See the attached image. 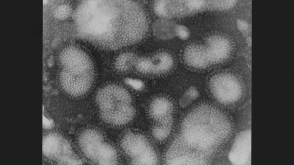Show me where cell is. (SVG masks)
<instances>
[{
    "mask_svg": "<svg viewBox=\"0 0 294 165\" xmlns=\"http://www.w3.org/2000/svg\"><path fill=\"white\" fill-rule=\"evenodd\" d=\"M96 100L100 116L106 123L120 126L130 122L135 111L131 105V98L123 88L115 85H106L101 89Z\"/></svg>",
    "mask_w": 294,
    "mask_h": 165,
    "instance_id": "obj_1",
    "label": "cell"
},
{
    "mask_svg": "<svg viewBox=\"0 0 294 165\" xmlns=\"http://www.w3.org/2000/svg\"><path fill=\"white\" fill-rule=\"evenodd\" d=\"M94 76L92 62H77L68 63L63 67L59 80L62 88L67 93L79 97L90 89Z\"/></svg>",
    "mask_w": 294,
    "mask_h": 165,
    "instance_id": "obj_2",
    "label": "cell"
},
{
    "mask_svg": "<svg viewBox=\"0 0 294 165\" xmlns=\"http://www.w3.org/2000/svg\"><path fill=\"white\" fill-rule=\"evenodd\" d=\"M78 143L87 158L99 165L116 164L118 156L115 149L106 142L101 134L93 129H88L80 135Z\"/></svg>",
    "mask_w": 294,
    "mask_h": 165,
    "instance_id": "obj_3",
    "label": "cell"
},
{
    "mask_svg": "<svg viewBox=\"0 0 294 165\" xmlns=\"http://www.w3.org/2000/svg\"><path fill=\"white\" fill-rule=\"evenodd\" d=\"M213 95L219 101L231 104L240 102L243 95V84L238 77L229 73L213 76L209 82Z\"/></svg>",
    "mask_w": 294,
    "mask_h": 165,
    "instance_id": "obj_4",
    "label": "cell"
},
{
    "mask_svg": "<svg viewBox=\"0 0 294 165\" xmlns=\"http://www.w3.org/2000/svg\"><path fill=\"white\" fill-rule=\"evenodd\" d=\"M121 144L125 152L131 158L133 164L146 163L155 152L147 138L138 133H126L122 139Z\"/></svg>",
    "mask_w": 294,
    "mask_h": 165,
    "instance_id": "obj_5",
    "label": "cell"
},
{
    "mask_svg": "<svg viewBox=\"0 0 294 165\" xmlns=\"http://www.w3.org/2000/svg\"><path fill=\"white\" fill-rule=\"evenodd\" d=\"M44 142V150L47 155L54 156L63 164L78 165L80 160L74 153L69 143L57 135H50Z\"/></svg>",
    "mask_w": 294,
    "mask_h": 165,
    "instance_id": "obj_6",
    "label": "cell"
},
{
    "mask_svg": "<svg viewBox=\"0 0 294 165\" xmlns=\"http://www.w3.org/2000/svg\"><path fill=\"white\" fill-rule=\"evenodd\" d=\"M251 129L240 131L236 135L228 154L232 164H251Z\"/></svg>",
    "mask_w": 294,
    "mask_h": 165,
    "instance_id": "obj_7",
    "label": "cell"
},
{
    "mask_svg": "<svg viewBox=\"0 0 294 165\" xmlns=\"http://www.w3.org/2000/svg\"><path fill=\"white\" fill-rule=\"evenodd\" d=\"M172 104L168 99L158 97L151 103L149 114L157 123H172Z\"/></svg>",
    "mask_w": 294,
    "mask_h": 165,
    "instance_id": "obj_8",
    "label": "cell"
},
{
    "mask_svg": "<svg viewBox=\"0 0 294 165\" xmlns=\"http://www.w3.org/2000/svg\"><path fill=\"white\" fill-rule=\"evenodd\" d=\"M185 60L189 66L198 69H203L210 62L207 51L198 49L187 50L184 55Z\"/></svg>",
    "mask_w": 294,
    "mask_h": 165,
    "instance_id": "obj_9",
    "label": "cell"
},
{
    "mask_svg": "<svg viewBox=\"0 0 294 165\" xmlns=\"http://www.w3.org/2000/svg\"><path fill=\"white\" fill-rule=\"evenodd\" d=\"M176 25L169 19L160 18L154 24V34L161 40L170 39L175 35Z\"/></svg>",
    "mask_w": 294,
    "mask_h": 165,
    "instance_id": "obj_10",
    "label": "cell"
},
{
    "mask_svg": "<svg viewBox=\"0 0 294 165\" xmlns=\"http://www.w3.org/2000/svg\"><path fill=\"white\" fill-rule=\"evenodd\" d=\"M152 64V73L156 74L166 73L172 68L173 61L168 54L160 53L151 58Z\"/></svg>",
    "mask_w": 294,
    "mask_h": 165,
    "instance_id": "obj_11",
    "label": "cell"
},
{
    "mask_svg": "<svg viewBox=\"0 0 294 165\" xmlns=\"http://www.w3.org/2000/svg\"><path fill=\"white\" fill-rule=\"evenodd\" d=\"M138 58L134 54L125 53L120 55L116 59L115 67L121 72L127 71L135 66Z\"/></svg>",
    "mask_w": 294,
    "mask_h": 165,
    "instance_id": "obj_12",
    "label": "cell"
},
{
    "mask_svg": "<svg viewBox=\"0 0 294 165\" xmlns=\"http://www.w3.org/2000/svg\"><path fill=\"white\" fill-rule=\"evenodd\" d=\"M172 124L157 123L152 129V133L157 140L162 141L165 140L170 132Z\"/></svg>",
    "mask_w": 294,
    "mask_h": 165,
    "instance_id": "obj_13",
    "label": "cell"
},
{
    "mask_svg": "<svg viewBox=\"0 0 294 165\" xmlns=\"http://www.w3.org/2000/svg\"><path fill=\"white\" fill-rule=\"evenodd\" d=\"M135 67L140 73H152V64L151 58L146 57L138 58Z\"/></svg>",
    "mask_w": 294,
    "mask_h": 165,
    "instance_id": "obj_14",
    "label": "cell"
},
{
    "mask_svg": "<svg viewBox=\"0 0 294 165\" xmlns=\"http://www.w3.org/2000/svg\"><path fill=\"white\" fill-rule=\"evenodd\" d=\"M198 92L194 87H191L185 93L179 101L180 106L186 107L189 106L198 96Z\"/></svg>",
    "mask_w": 294,
    "mask_h": 165,
    "instance_id": "obj_15",
    "label": "cell"
},
{
    "mask_svg": "<svg viewBox=\"0 0 294 165\" xmlns=\"http://www.w3.org/2000/svg\"><path fill=\"white\" fill-rule=\"evenodd\" d=\"M238 30L245 36H247L251 32V27L249 23L245 20L239 19L236 22Z\"/></svg>",
    "mask_w": 294,
    "mask_h": 165,
    "instance_id": "obj_16",
    "label": "cell"
},
{
    "mask_svg": "<svg viewBox=\"0 0 294 165\" xmlns=\"http://www.w3.org/2000/svg\"><path fill=\"white\" fill-rule=\"evenodd\" d=\"M190 35L189 30L187 27L182 25H176L175 35L180 39L183 40L187 39Z\"/></svg>",
    "mask_w": 294,
    "mask_h": 165,
    "instance_id": "obj_17",
    "label": "cell"
},
{
    "mask_svg": "<svg viewBox=\"0 0 294 165\" xmlns=\"http://www.w3.org/2000/svg\"><path fill=\"white\" fill-rule=\"evenodd\" d=\"M125 83L134 89L136 90H140L144 87L143 82L140 80L127 78L125 80Z\"/></svg>",
    "mask_w": 294,
    "mask_h": 165,
    "instance_id": "obj_18",
    "label": "cell"
},
{
    "mask_svg": "<svg viewBox=\"0 0 294 165\" xmlns=\"http://www.w3.org/2000/svg\"><path fill=\"white\" fill-rule=\"evenodd\" d=\"M42 122L43 126L46 128H51L53 126V123L52 120L44 116L43 117Z\"/></svg>",
    "mask_w": 294,
    "mask_h": 165,
    "instance_id": "obj_19",
    "label": "cell"
}]
</instances>
